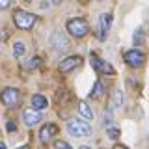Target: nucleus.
<instances>
[{
    "instance_id": "2",
    "label": "nucleus",
    "mask_w": 149,
    "mask_h": 149,
    "mask_svg": "<svg viewBox=\"0 0 149 149\" xmlns=\"http://www.w3.org/2000/svg\"><path fill=\"white\" fill-rule=\"evenodd\" d=\"M67 32H71L74 37H84L90 32V26L84 19H71L67 21Z\"/></svg>"
},
{
    "instance_id": "1",
    "label": "nucleus",
    "mask_w": 149,
    "mask_h": 149,
    "mask_svg": "<svg viewBox=\"0 0 149 149\" xmlns=\"http://www.w3.org/2000/svg\"><path fill=\"white\" fill-rule=\"evenodd\" d=\"M13 21H15V24H17L19 28H22V30H28V28L34 26L36 17L32 15V13L24 11V9H15V13H13Z\"/></svg>"
},
{
    "instance_id": "21",
    "label": "nucleus",
    "mask_w": 149,
    "mask_h": 149,
    "mask_svg": "<svg viewBox=\"0 0 149 149\" xmlns=\"http://www.w3.org/2000/svg\"><path fill=\"white\" fill-rule=\"evenodd\" d=\"M13 129H15V123H13V121H9V123H8V130H13Z\"/></svg>"
},
{
    "instance_id": "7",
    "label": "nucleus",
    "mask_w": 149,
    "mask_h": 149,
    "mask_svg": "<svg viewBox=\"0 0 149 149\" xmlns=\"http://www.w3.org/2000/svg\"><path fill=\"white\" fill-rule=\"evenodd\" d=\"M56 132H58V127H56L54 123H47L45 127H41V130H39V140L43 143H49Z\"/></svg>"
},
{
    "instance_id": "22",
    "label": "nucleus",
    "mask_w": 149,
    "mask_h": 149,
    "mask_svg": "<svg viewBox=\"0 0 149 149\" xmlns=\"http://www.w3.org/2000/svg\"><path fill=\"white\" fill-rule=\"evenodd\" d=\"M114 149H127V147H123V146H116Z\"/></svg>"
},
{
    "instance_id": "23",
    "label": "nucleus",
    "mask_w": 149,
    "mask_h": 149,
    "mask_svg": "<svg viewBox=\"0 0 149 149\" xmlns=\"http://www.w3.org/2000/svg\"><path fill=\"white\" fill-rule=\"evenodd\" d=\"M0 149H6V146H0Z\"/></svg>"
},
{
    "instance_id": "14",
    "label": "nucleus",
    "mask_w": 149,
    "mask_h": 149,
    "mask_svg": "<svg viewBox=\"0 0 149 149\" xmlns=\"http://www.w3.org/2000/svg\"><path fill=\"white\" fill-rule=\"evenodd\" d=\"M78 110H80V114L86 119H93V112H91V108L86 104V102H80V104H78Z\"/></svg>"
},
{
    "instance_id": "8",
    "label": "nucleus",
    "mask_w": 149,
    "mask_h": 149,
    "mask_svg": "<svg viewBox=\"0 0 149 149\" xmlns=\"http://www.w3.org/2000/svg\"><path fill=\"white\" fill-rule=\"evenodd\" d=\"M91 63H93V67L97 69L99 73H108V74H114V67L108 63V62H104V60H101V58H97L95 54H91Z\"/></svg>"
},
{
    "instance_id": "4",
    "label": "nucleus",
    "mask_w": 149,
    "mask_h": 149,
    "mask_svg": "<svg viewBox=\"0 0 149 149\" xmlns=\"http://www.w3.org/2000/svg\"><path fill=\"white\" fill-rule=\"evenodd\" d=\"M50 47H52L56 52H65V50H69V41L62 32H54L50 36Z\"/></svg>"
},
{
    "instance_id": "9",
    "label": "nucleus",
    "mask_w": 149,
    "mask_h": 149,
    "mask_svg": "<svg viewBox=\"0 0 149 149\" xmlns=\"http://www.w3.org/2000/svg\"><path fill=\"white\" fill-rule=\"evenodd\" d=\"M82 62V58L80 56H69V58H65L62 63H60V71L62 73H67V71H71V69L74 67H78Z\"/></svg>"
},
{
    "instance_id": "20",
    "label": "nucleus",
    "mask_w": 149,
    "mask_h": 149,
    "mask_svg": "<svg viewBox=\"0 0 149 149\" xmlns=\"http://www.w3.org/2000/svg\"><path fill=\"white\" fill-rule=\"evenodd\" d=\"M108 136H110V138H114V140H116V138H119V130H118V129H108Z\"/></svg>"
},
{
    "instance_id": "10",
    "label": "nucleus",
    "mask_w": 149,
    "mask_h": 149,
    "mask_svg": "<svg viewBox=\"0 0 149 149\" xmlns=\"http://www.w3.org/2000/svg\"><path fill=\"white\" fill-rule=\"evenodd\" d=\"M24 121H26V125H37L41 121V114L37 110H32V108H28L24 110Z\"/></svg>"
},
{
    "instance_id": "15",
    "label": "nucleus",
    "mask_w": 149,
    "mask_h": 149,
    "mask_svg": "<svg viewBox=\"0 0 149 149\" xmlns=\"http://www.w3.org/2000/svg\"><path fill=\"white\" fill-rule=\"evenodd\" d=\"M102 93H104V84H102V82H97L95 88H93V91H91V97H93V99H99Z\"/></svg>"
},
{
    "instance_id": "24",
    "label": "nucleus",
    "mask_w": 149,
    "mask_h": 149,
    "mask_svg": "<svg viewBox=\"0 0 149 149\" xmlns=\"http://www.w3.org/2000/svg\"><path fill=\"white\" fill-rule=\"evenodd\" d=\"M80 149H90V147H86V146H84V147H80Z\"/></svg>"
},
{
    "instance_id": "13",
    "label": "nucleus",
    "mask_w": 149,
    "mask_h": 149,
    "mask_svg": "<svg viewBox=\"0 0 149 149\" xmlns=\"http://www.w3.org/2000/svg\"><path fill=\"white\" fill-rule=\"evenodd\" d=\"M47 104H49V102H47V99L43 95H34L32 97V106H34V110H43V108H47Z\"/></svg>"
},
{
    "instance_id": "17",
    "label": "nucleus",
    "mask_w": 149,
    "mask_h": 149,
    "mask_svg": "<svg viewBox=\"0 0 149 149\" xmlns=\"http://www.w3.org/2000/svg\"><path fill=\"white\" fill-rule=\"evenodd\" d=\"M143 37H146V36H143V30L140 28V30L134 32V37H132V39H134V43H136V45H142L143 43Z\"/></svg>"
},
{
    "instance_id": "18",
    "label": "nucleus",
    "mask_w": 149,
    "mask_h": 149,
    "mask_svg": "<svg viewBox=\"0 0 149 149\" xmlns=\"http://www.w3.org/2000/svg\"><path fill=\"white\" fill-rule=\"evenodd\" d=\"M37 65H39V58H32L24 63V69H36Z\"/></svg>"
},
{
    "instance_id": "6",
    "label": "nucleus",
    "mask_w": 149,
    "mask_h": 149,
    "mask_svg": "<svg viewBox=\"0 0 149 149\" xmlns=\"http://www.w3.org/2000/svg\"><path fill=\"white\" fill-rule=\"evenodd\" d=\"M19 101H21V97H19V91L17 90H13V88H8V90H4L2 93V102L6 106H17L19 104Z\"/></svg>"
},
{
    "instance_id": "11",
    "label": "nucleus",
    "mask_w": 149,
    "mask_h": 149,
    "mask_svg": "<svg viewBox=\"0 0 149 149\" xmlns=\"http://www.w3.org/2000/svg\"><path fill=\"white\" fill-rule=\"evenodd\" d=\"M99 21H101V34H99V37L102 39V37H104V32H108L110 26H112V15L110 13H102Z\"/></svg>"
},
{
    "instance_id": "25",
    "label": "nucleus",
    "mask_w": 149,
    "mask_h": 149,
    "mask_svg": "<svg viewBox=\"0 0 149 149\" xmlns=\"http://www.w3.org/2000/svg\"><path fill=\"white\" fill-rule=\"evenodd\" d=\"M21 149H30V147H21Z\"/></svg>"
},
{
    "instance_id": "3",
    "label": "nucleus",
    "mask_w": 149,
    "mask_h": 149,
    "mask_svg": "<svg viewBox=\"0 0 149 149\" xmlns=\"http://www.w3.org/2000/svg\"><path fill=\"white\" fill-rule=\"evenodd\" d=\"M67 130L73 134V136H90L91 134V127L88 123H84V121H69L67 123Z\"/></svg>"
},
{
    "instance_id": "16",
    "label": "nucleus",
    "mask_w": 149,
    "mask_h": 149,
    "mask_svg": "<svg viewBox=\"0 0 149 149\" xmlns=\"http://www.w3.org/2000/svg\"><path fill=\"white\" fill-rule=\"evenodd\" d=\"M26 52V47H24V43H21V41H17L15 45H13V54L17 56V58H21L22 54Z\"/></svg>"
},
{
    "instance_id": "12",
    "label": "nucleus",
    "mask_w": 149,
    "mask_h": 149,
    "mask_svg": "<svg viewBox=\"0 0 149 149\" xmlns=\"http://www.w3.org/2000/svg\"><path fill=\"white\" fill-rule=\"evenodd\" d=\"M121 104H123V91H121V90H116L114 99H112V102H110V112L118 110Z\"/></svg>"
},
{
    "instance_id": "5",
    "label": "nucleus",
    "mask_w": 149,
    "mask_h": 149,
    "mask_svg": "<svg viewBox=\"0 0 149 149\" xmlns=\"http://www.w3.org/2000/svg\"><path fill=\"white\" fill-rule=\"evenodd\" d=\"M125 62H127L130 67H136V65H142L146 62V54L136 50V49H132V50H129V52H125Z\"/></svg>"
},
{
    "instance_id": "19",
    "label": "nucleus",
    "mask_w": 149,
    "mask_h": 149,
    "mask_svg": "<svg viewBox=\"0 0 149 149\" xmlns=\"http://www.w3.org/2000/svg\"><path fill=\"white\" fill-rule=\"evenodd\" d=\"M56 149H73L67 142H56Z\"/></svg>"
}]
</instances>
